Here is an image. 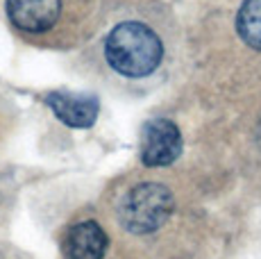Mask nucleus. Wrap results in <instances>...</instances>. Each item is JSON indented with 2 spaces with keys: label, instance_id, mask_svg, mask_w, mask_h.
Returning a JSON list of instances; mask_svg holds the SVG:
<instances>
[{
  "label": "nucleus",
  "instance_id": "f03ea898",
  "mask_svg": "<svg viewBox=\"0 0 261 259\" xmlns=\"http://www.w3.org/2000/svg\"><path fill=\"white\" fill-rule=\"evenodd\" d=\"M164 46L159 34L141 21L118 23L105 39V59L125 77H148L162 64Z\"/></svg>",
  "mask_w": 261,
  "mask_h": 259
},
{
  "label": "nucleus",
  "instance_id": "7ed1b4c3",
  "mask_svg": "<svg viewBox=\"0 0 261 259\" xmlns=\"http://www.w3.org/2000/svg\"><path fill=\"white\" fill-rule=\"evenodd\" d=\"M173 214L175 193L162 182L145 180L132 184L118 200V221L134 237H145L162 230Z\"/></svg>",
  "mask_w": 261,
  "mask_h": 259
},
{
  "label": "nucleus",
  "instance_id": "20e7f679",
  "mask_svg": "<svg viewBox=\"0 0 261 259\" xmlns=\"http://www.w3.org/2000/svg\"><path fill=\"white\" fill-rule=\"evenodd\" d=\"M182 132L168 118H150L141 132V162L148 168H164L182 155Z\"/></svg>",
  "mask_w": 261,
  "mask_h": 259
},
{
  "label": "nucleus",
  "instance_id": "0eeeda50",
  "mask_svg": "<svg viewBox=\"0 0 261 259\" xmlns=\"http://www.w3.org/2000/svg\"><path fill=\"white\" fill-rule=\"evenodd\" d=\"M237 32L250 48L261 53V0H243L237 14Z\"/></svg>",
  "mask_w": 261,
  "mask_h": 259
},
{
  "label": "nucleus",
  "instance_id": "f257e3e1",
  "mask_svg": "<svg viewBox=\"0 0 261 259\" xmlns=\"http://www.w3.org/2000/svg\"><path fill=\"white\" fill-rule=\"evenodd\" d=\"M71 0H5L12 30L37 46L64 48L80 41Z\"/></svg>",
  "mask_w": 261,
  "mask_h": 259
},
{
  "label": "nucleus",
  "instance_id": "39448f33",
  "mask_svg": "<svg viewBox=\"0 0 261 259\" xmlns=\"http://www.w3.org/2000/svg\"><path fill=\"white\" fill-rule=\"evenodd\" d=\"M109 248V237L95 218H82L66 227L62 252L66 259H102Z\"/></svg>",
  "mask_w": 261,
  "mask_h": 259
},
{
  "label": "nucleus",
  "instance_id": "423d86ee",
  "mask_svg": "<svg viewBox=\"0 0 261 259\" xmlns=\"http://www.w3.org/2000/svg\"><path fill=\"white\" fill-rule=\"evenodd\" d=\"M46 105L55 112V116L68 127L87 130L98 118L100 102L89 93H66V91H50L46 96Z\"/></svg>",
  "mask_w": 261,
  "mask_h": 259
}]
</instances>
